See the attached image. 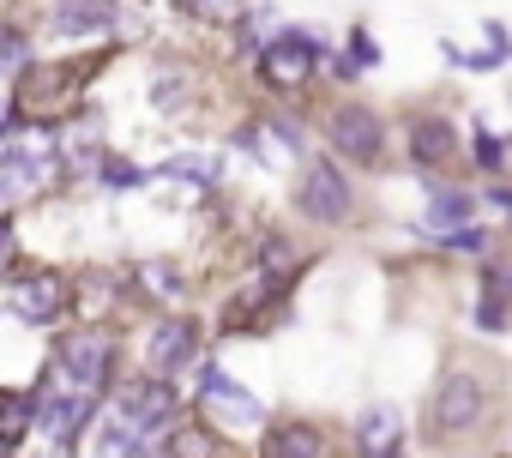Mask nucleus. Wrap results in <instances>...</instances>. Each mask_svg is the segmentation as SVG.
I'll use <instances>...</instances> for the list:
<instances>
[{
	"label": "nucleus",
	"instance_id": "8",
	"mask_svg": "<svg viewBox=\"0 0 512 458\" xmlns=\"http://www.w3.org/2000/svg\"><path fill=\"white\" fill-rule=\"evenodd\" d=\"M55 175H61V163L55 157H31L19 139H7V151H0V181H7V199H25L31 187H43Z\"/></svg>",
	"mask_w": 512,
	"mask_h": 458
},
{
	"label": "nucleus",
	"instance_id": "20",
	"mask_svg": "<svg viewBox=\"0 0 512 458\" xmlns=\"http://www.w3.org/2000/svg\"><path fill=\"white\" fill-rule=\"evenodd\" d=\"M145 278H151V290H157V296H181V278H175V266H145Z\"/></svg>",
	"mask_w": 512,
	"mask_h": 458
},
{
	"label": "nucleus",
	"instance_id": "22",
	"mask_svg": "<svg viewBox=\"0 0 512 458\" xmlns=\"http://www.w3.org/2000/svg\"><path fill=\"white\" fill-rule=\"evenodd\" d=\"M7 67H25V37L19 31H7Z\"/></svg>",
	"mask_w": 512,
	"mask_h": 458
},
{
	"label": "nucleus",
	"instance_id": "17",
	"mask_svg": "<svg viewBox=\"0 0 512 458\" xmlns=\"http://www.w3.org/2000/svg\"><path fill=\"white\" fill-rule=\"evenodd\" d=\"M458 254H482L488 248V229H476V223H464V229H452V236H446Z\"/></svg>",
	"mask_w": 512,
	"mask_h": 458
},
{
	"label": "nucleus",
	"instance_id": "1",
	"mask_svg": "<svg viewBox=\"0 0 512 458\" xmlns=\"http://www.w3.org/2000/svg\"><path fill=\"white\" fill-rule=\"evenodd\" d=\"M476 422H482V374L452 368V374L434 386V398H428V434L452 440V434H464V428H476Z\"/></svg>",
	"mask_w": 512,
	"mask_h": 458
},
{
	"label": "nucleus",
	"instance_id": "23",
	"mask_svg": "<svg viewBox=\"0 0 512 458\" xmlns=\"http://www.w3.org/2000/svg\"><path fill=\"white\" fill-rule=\"evenodd\" d=\"M350 49H356V67H368V61H374V43H368V31H356V43H350Z\"/></svg>",
	"mask_w": 512,
	"mask_h": 458
},
{
	"label": "nucleus",
	"instance_id": "16",
	"mask_svg": "<svg viewBox=\"0 0 512 458\" xmlns=\"http://www.w3.org/2000/svg\"><path fill=\"white\" fill-rule=\"evenodd\" d=\"M163 452H169V458H217V434H205V428H187V422H181V428L163 440Z\"/></svg>",
	"mask_w": 512,
	"mask_h": 458
},
{
	"label": "nucleus",
	"instance_id": "4",
	"mask_svg": "<svg viewBox=\"0 0 512 458\" xmlns=\"http://www.w3.org/2000/svg\"><path fill=\"white\" fill-rule=\"evenodd\" d=\"M55 356H61V374H67L79 392H91V386L109 380V338H103V332H67Z\"/></svg>",
	"mask_w": 512,
	"mask_h": 458
},
{
	"label": "nucleus",
	"instance_id": "10",
	"mask_svg": "<svg viewBox=\"0 0 512 458\" xmlns=\"http://www.w3.org/2000/svg\"><path fill=\"white\" fill-rule=\"evenodd\" d=\"M7 308L19 320H31V326H49V314L61 308V278H19L13 296H7Z\"/></svg>",
	"mask_w": 512,
	"mask_h": 458
},
{
	"label": "nucleus",
	"instance_id": "2",
	"mask_svg": "<svg viewBox=\"0 0 512 458\" xmlns=\"http://www.w3.org/2000/svg\"><path fill=\"white\" fill-rule=\"evenodd\" d=\"M326 139L350 163H380V151H386V127H380V115L368 103H338L332 121H326Z\"/></svg>",
	"mask_w": 512,
	"mask_h": 458
},
{
	"label": "nucleus",
	"instance_id": "11",
	"mask_svg": "<svg viewBox=\"0 0 512 458\" xmlns=\"http://www.w3.org/2000/svg\"><path fill=\"white\" fill-rule=\"evenodd\" d=\"M91 392H73V398H43V410H37V422H43V434H55V440H73L85 422H91Z\"/></svg>",
	"mask_w": 512,
	"mask_h": 458
},
{
	"label": "nucleus",
	"instance_id": "14",
	"mask_svg": "<svg viewBox=\"0 0 512 458\" xmlns=\"http://www.w3.org/2000/svg\"><path fill=\"white\" fill-rule=\"evenodd\" d=\"M470 211H476V205H470L464 193H434V199H428V229L446 242L452 229H464V223H470Z\"/></svg>",
	"mask_w": 512,
	"mask_h": 458
},
{
	"label": "nucleus",
	"instance_id": "21",
	"mask_svg": "<svg viewBox=\"0 0 512 458\" xmlns=\"http://www.w3.org/2000/svg\"><path fill=\"white\" fill-rule=\"evenodd\" d=\"M133 181H139L133 163H103V187H133Z\"/></svg>",
	"mask_w": 512,
	"mask_h": 458
},
{
	"label": "nucleus",
	"instance_id": "5",
	"mask_svg": "<svg viewBox=\"0 0 512 458\" xmlns=\"http://www.w3.org/2000/svg\"><path fill=\"white\" fill-rule=\"evenodd\" d=\"M314 61H320V43H314L308 31H284V37H272V49L260 55V67H266L272 85H302V79L314 73Z\"/></svg>",
	"mask_w": 512,
	"mask_h": 458
},
{
	"label": "nucleus",
	"instance_id": "13",
	"mask_svg": "<svg viewBox=\"0 0 512 458\" xmlns=\"http://www.w3.org/2000/svg\"><path fill=\"white\" fill-rule=\"evenodd\" d=\"M356 440H362L368 458H386V452L398 446V410H392V404H386V410H368V416L356 422Z\"/></svg>",
	"mask_w": 512,
	"mask_h": 458
},
{
	"label": "nucleus",
	"instance_id": "3",
	"mask_svg": "<svg viewBox=\"0 0 512 458\" xmlns=\"http://www.w3.org/2000/svg\"><path fill=\"white\" fill-rule=\"evenodd\" d=\"M302 211L314 217V223H338L344 211H350V181H344V169L338 163H308V175H302Z\"/></svg>",
	"mask_w": 512,
	"mask_h": 458
},
{
	"label": "nucleus",
	"instance_id": "9",
	"mask_svg": "<svg viewBox=\"0 0 512 458\" xmlns=\"http://www.w3.org/2000/svg\"><path fill=\"white\" fill-rule=\"evenodd\" d=\"M193 356H199V326L193 320H163L151 332V368L175 374V368H193Z\"/></svg>",
	"mask_w": 512,
	"mask_h": 458
},
{
	"label": "nucleus",
	"instance_id": "19",
	"mask_svg": "<svg viewBox=\"0 0 512 458\" xmlns=\"http://www.w3.org/2000/svg\"><path fill=\"white\" fill-rule=\"evenodd\" d=\"M470 151H476V163H482V169H500V157H506V145H500V139H488V133H476V145H470Z\"/></svg>",
	"mask_w": 512,
	"mask_h": 458
},
{
	"label": "nucleus",
	"instance_id": "18",
	"mask_svg": "<svg viewBox=\"0 0 512 458\" xmlns=\"http://www.w3.org/2000/svg\"><path fill=\"white\" fill-rule=\"evenodd\" d=\"M181 7H187V13H199V19H229L241 0H181Z\"/></svg>",
	"mask_w": 512,
	"mask_h": 458
},
{
	"label": "nucleus",
	"instance_id": "7",
	"mask_svg": "<svg viewBox=\"0 0 512 458\" xmlns=\"http://www.w3.org/2000/svg\"><path fill=\"white\" fill-rule=\"evenodd\" d=\"M115 404H121V416H127L133 428H157V422H169L175 392H169L157 374H145V380H127V386L115 392Z\"/></svg>",
	"mask_w": 512,
	"mask_h": 458
},
{
	"label": "nucleus",
	"instance_id": "6",
	"mask_svg": "<svg viewBox=\"0 0 512 458\" xmlns=\"http://www.w3.org/2000/svg\"><path fill=\"white\" fill-rule=\"evenodd\" d=\"M115 25H121L115 0H55L49 7V31L55 37H103Z\"/></svg>",
	"mask_w": 512,
	"mask_h": 458
},
{
	"label": "nucleus",
	"instance_id": "15",
	"mask_svg": "<svg viewBox=\"0 0 512 458\" xmlns=\"http://www.w3.org/2000/svg\"><path fill=\"white\" fill-rule=\"evenodd\" d=\"M410 157L428 169V163H446L452 157V127L446 121H422L416 133H410Z\"/></svg>",
	"mask_w": 512,
	"mask_h": 458
},
{
	"label": "nucleus",
	"instance_id": "12",
	"mask_svg": "<svg viewBox=\"0 0 512 458\" xmlns=\"http://www.w3.org/2000/svg\"><path fill=\"white\" fill-rule=\"evenodd\" d=\"M320 452H326V440L308 422H290V428H272L266 434V458H320Z\"/></svg>",
	"mask_w": 512,
	"mask_h": 458
}]
</instances>
